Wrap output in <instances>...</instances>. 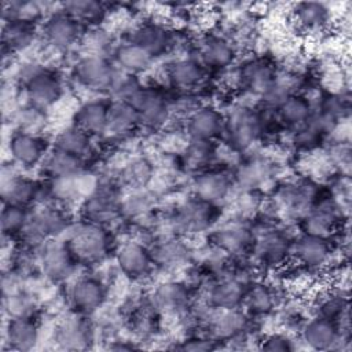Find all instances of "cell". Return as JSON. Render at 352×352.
<instances>
[{
  "label": "cell",
  "mask_w": 352,
  "mask_h": 352,
  "mask_svg": "<svg viewBox=\"0 0 352 352\" xmlns=\"http://www.w3.org/2000/svg\"><path fill=\"white\" fill-rule=\"evenodd\" d=\"M292 19L302 32L318 33L330 25L331 10L324 3H297L293 6Z\"/></svg>",
  "instance_id": "e575fe53"
},
{
  "label": "cell",
  "mask_w": 352,
  "mask_h": 352,
  "mask_svg": "<svg viewBox=\"0 0 352 352\" xmlns=\"http://www.w3.org/2000/svg\"><path fill=\"white\" fill-rule=\"evenodd\" d=\"M194 54L192 56L206 70H223L234 65L238 48L228 36L208 34L198 41Z\"/></svg>",
  "instance_id": "ac0fdd59"
},
{
  "label": "cell",
  "mask_w": 352,
  "mask_h": 352,
  "mask_svg": "<svg viewBox=\"0 0 352 352\" xmlns=\"http://www.w3.org/2000/svg\"><path fill=\"white\" fill-rule=\"evenodd\" d=\"M116 263L121 274L135 282L144 280L155 270L148 246L138 241L124 242L116 250Z\"/></svg>",
  "instance_id": "e0dca14e"
},
{
  "label": "cell",
  "mask_w": 352,
  "mask_h": 352,
  "mask_svg": "<svg viewBox=\"0 0 352 352\" xmlns=\"http://www.w3.org/2000/svg\"><path fill=\"white\" fill-rule=\"evenodd\" d=\"M38 33L37 22L33 21H6L1 28V52L3 59L28 50Z\"/></svg>",
  "instance_id": "f1b7e54d"
},
{
  "label": "cell",
  "mask_w": 352,
  "mask_h": 352,
  "mask_svg": "<svg viewBox=\"0 0 352 352\" xmlns=\"http://www.w3.org/2000/svg\"><path fill=\"white\" fill-rule=\"evenodd\" d=\"M170 102L162 89L144 85L131 104L138 111L140 126L154 131L162 128L170 120Z\"/></svg>",
  "instance_id": "4fadbf2b"
},
{
  "label": "cell",
  "mask_w": 352,
  "mask_h": 352,
  "mask_svg": "<svg viewBox=\"0 0 352 352\" xmlns=\"http://www.w3.org/2000/svg\"><path fill=\"white\" fill-rule=\"evenodd\" d=\"M236 82L250 94L261 96L270 89L278 74L272 63L261 56L245 59L235 70Z\"/></svg>",
  "instance_id": "44dd1931"
},
{
  "label": "cell",
  "mask_w": 352,
  "mask_h": 352,
  "mask_svg": "<svg viewBox=\"0 0 352 352\" xmlns=\"http://www.w3.org/2000/svg\"><path fill=\"white\" fill-rule=\"evenodd\" d=\"M138 126H140V124L136 109L128 102L120 99H110L107 128L104 136L124 139L135 132Z\"/></svg>",
  "instance_id": "836d02e7"
},
{
  "label": "cell",
  "mask_w": 352,
  "mask_h": 352,
  "mask_svg": "<svg viewBox=\"0 0 352 352\" xmlns=\"http://www.w3.org/2000/svg\"><path fill=\"white\" fill-rule=\"evenodd\" d=\"M111 54V60L120 72L135 76L147 72L154 62V58L148 52L128 40L114 47Z\"/></svg>",
  "instance_id": "d590c367"
},
{
  "label": "cell",
  "mask_w": 352,
  "mask_h": 352,
  "mask_svg": "<svg viewBox=\"0 0 352 352\" xmlns=\"http://www.w3.org/2000/svg\"><path fill=\"white\" fill-rule=\"evenodd\" d=\"M65 242L78 265H98L113 250L111 232L104 226L81 220L66 232Z\"/></svg>",
  "instance_id": "7a4b0ae2"
},
{
  "label": "cell",
  "mask_w": 352,
  "mask_h": 352,
  "mask_svg": "<svg viewBox=\"0 0 352 352\" xmlns=\"http://www.w3.org/2000/svg\"><path fill=\"white\" fill-rule=\"evenodd\" d=\"M40 32L50 48L65 52L81 41L84 26L60 7L45 16Z\"/></svg>",
  "instance_id": "9c48e42d"
},
{
  "label": "cell",
  "mask_w": 352,
  "mask_h": 352,
  "mask_svg": "<svg viewBox=\"0 0 352 352\" xmlns=\"http://www.w3.org/2000/svg\"><path fill=\"white\" fill-rule=\"evenodd\" d=\"M60 7L69 12L74 19H77L84 28H98V25L106 18L107 7L104 3L84 0V1H67L60 4Z\"/></svg>",
  "instance_id": "60d3db41"
},
{
  "label": "cell",
  "mask_w": 352,
  "mask_h": 352,
  "mask_svg": "<svg viewBox=\"0 0 352 352\" xmlns=\"http://www.w3.org/2000/svg\"><path fill=\"white\" fill-rule=\"evenodd\" d=\"M274 173V164L267 157L250 155L236 166L231 176L234 186L239 187L241 191H260L261 187L271 180Z\"/></svg>",
  "instance_id": "83f0119b"
},
{
  "label": "cell",
  "mask_w": 352,
  "mask_h": 352,
  "mask_svg": "<svg viewBox=\"0 0 352 352\" xmlns=\"http://www.w3.org/2000/svg\"><path fill=\"white\" fill-rule=\"evenodd\" d=\"M220 205L191 197L179 204L168 216V224L176 235H194L210 230L220 219Z\"/></svg>",
  "instance_id": "5b68a950"
},
{
  "label": "cell",
  "mask_w": 352,
  "mask_h": 352,
  "mask_svg": "<svg viewBox=\"0 0 352 352\" xmlns=\"http://www.w3.org/2000/svg\"><path fill=\"white\" fill-rule=\"evenodd\" d=\"M155 168L146 157H133L120 169L118 179L132 190L144 188L154 177Z\"/></svg>",
  "instance_id": "ab89813d"
},
{
  "label": "cell",
  "mask_w": 352,
  "mask_h": 352,
  "mask_svg": "<svg viewBox=\"0 0 352 352\" xmlns=\"http://www.w3.org/2000/svg\"><path fill=\"white\" fill-rule=\"evenodd\" d=\"M147 246L155 268L161 270H177L186 265L192 253L184 239L176 234L161 235Z\"/></svg>",
  "instance_id": "cb8c5ba5"
},
{
  "label": "cell",
  "mask_w": 352,
  "mask_h": 352,
  "mask_svg": "<svg viewBox=\"0 0 352 352\" xmlns=\"http://www.w3.org/2000/svg\"><path fill=\"white\" fill-rule=\"evenodd\" d=\"M107 290L100 278L82 275L73 279L66 287V301L73 312L92 315L106 301Z\"/></svg>",
  "instance_id": "8fae6325"
},
{
  "label": "cell",
  "mask_w": 352,
  "mask_h": 352,
  "mask_svg": "<svg viewBox=\"0 0 352 352\" xmlns=\"http://www.w3.org/2000/svg\"><path fill=\"white\" fill-rule=\"evenodd\" d=\"M275 111L280 124L296 128L308 121L314 111V104L305 95L293 92L275 107Z\"/></svg>",
  "instance_id": "74e56055"
},
{
  "label": "cell",
  "mask_w": 352,
  "mask_h": 352,
  "mask_svg": "<svg viewBox=\"0 0 352 352\" xmlns=\"http://www.w3.org/2000/svg\"><path fill=\"white\" fill-rule=\"evenodd\" d=\"M72 74L74 81L85 89L110 94L120 70L106 55L85 54L76 60Z\"/></svg>",
  "instance_id": "8992f818"
},
{
  "label": "cell",
  "mask_w": 352,
  "mask_h": 352,
  "mask_svg": "<svg viewBox=\"0 0 352 352\" xmlns=\"http://www.w3.org/2000/svg\"><path fill=\"white\" fill-rule=\"evenodd\" d=\"M3 309L8 318H19V316H29L33 318L36 311V301L32 294L23 290L10 292L8 294L4 293L3 298Z\"/></svg>",
  "instance_id": "f6af8a7d"
},
{
  "label": "cell",
  "mask_w": 352,
  "mask_h": 352,
  "mask_svg": "<svg viewBox=\"0 0 352 352\" xmlns=\"http://www.w3.org/2000/svg\"><path fill=\"white\" fill-rule=\"evenodd\" d=\"M16 82L26 99L25 103L47 111L63 95L62 76L38 60L25 62L16 73Z\"/></svg>",
  "instance_id": "6da1fadb"
},
{
  "label": "cell",
  "mask_w": 352,
  "mask_h": 352,
  "mask_svg": "<svg viewBox=\"0 0 352 352\" xmlns=\"http://www.w3.org/2000/svg\"><path fill=\"white\" fill-rule=\"evenodd\" d=\"M327 155L333 166L338 168L340 170H342V168H348L351 164V150L348 142L338 140L334 144L329 146Z\"/></svg>",
  "instance_id": "816d5d0a"
},
{
  "label": "cell",
  "mask_w": 352,
  "mask_h": 352,
  "mask_svg": "<svg viewBox=\"0 0 352 352\" xmlns=\"http://www.w3.org/2000/svg\"><path fill=\"white\" fill-rule=\"evenodd\" d=\"M11 162V161H10ZM15 166L11 162L10 170L3 166L1 172V199L3 204L21 205L26 208L37 206L41 197L43 182H37L29 176L21 175L15 170Z\"/></svg>",
  "instance_id": "5bb4252c"
},
{
  "label": "cell",
  "mask_w": 352,
  "mask_h": 352,
  "mask_svg": "<svg viewBox=\"0 0 352 352\" xmlns=\"http://www.w3.org/2000/svg\"><path fill=\"white\" fill-rule=\"evenodd\" d=\"M219 346V342L209 334H191L187 338L179 341V345L175 348L182 351H212L217 349Z\"/></svg>",
  "instance_id": "f907efd6"
},
{
  "label": "cell",
  "mask_w": 352,
  "mask_h": 352,
  "mask_svg": "<svg viewBox=\"0 0 352 352\" xmlns=\"http://www.w3.org/2000/svg\"><path fill=\"white\" fill-rule=\"evenodd\" d=\"M324 135L308 120L307 122L293 128L292 143L301 151H314L323 143Z\"/></svg>",
  "instance_id": "7dc6e473"
},
{
  "label": "cell",
  "mask_w": 352,
  "mask_h": 352,
  "mask_svg": "<svg viewBox=\"0 0 352 352\" xmlns=\"http://www.w3.org/2000/svg\"><path fill=\"white\" fill-rule=\"evenodd\" d=\"M258 348L264 351H294L296 342L289 333H271L261 338Z\"/></svg>",
  "instance_id": "681fc988"
},
{
  "label": "cell",
  "mask_w": 352,
  "mask_h": 352,
  "mask_svg": "<svg viewBox=\"0 0 352 352\" xmlns=\"http://www.w3.org/2000/svg\"><path fill=\"white\" fill-rule=\"evenodd\" d=\"M331 254L333 248L329 238L301 232L293 241L292 258L307 271H318L327 267Z\"/></svg>",
  "instance_id": "d6986e66"
},
{
  "label": "cell",
  "mask_w": 352,
  "mask_h": 352,
  "mask_svg": "<svg viewBox=\"0 0 352 352\" xmlns=\"http://www.w3.org/2000/svg\"><path fill=\"white\" fill-rule=\"evenodd\" d=\"M120 192L113 182H98L81 205V217L85 221L109 227L121 217Z\"/></svg>",
  "instance_id": "ba28073f"
},
{
  "label": "cell",
  "mask_w": 352,
  "mask_h": 352,
  "mask_svg": "<svg viewBox=\"0 0 352 352\" xmlns=\"http://www.w3.org/2000/svg\"><path fill=\"white\" fill-rule=\"evenodd\" d=\"M264 136L258 107L236 104L224 116L221 139L235 153L249 151Z\"/></svg>",
  "instance_id": "277c9868"
},
{
  "label": "cell",
  "mask_w": 352,
  "mask_h": 352,
  "mask_svg": "<svg viewBox=\"0 0 352 352\" xmlns=\"http://www.w3.org/2000/svg\"><path fill=\"white\" fill-rule=\"evenodd\" d=\"M261 194L257 190H249V191H241V194L236 198V210L239 216L249 217L254 214L258 208L261 206Z\"/></svg>",
  "instance_id": "c3c4849f"
},
{
  "label": "cell",
  "mask_w": 352,
  "mask_h": 352,
  "mask_svg": "<svg viewBox=\"0 0 352 352\" xmlns=\"http://www.w3.org/2000/svg\"><path fill=\"white\" fill-rule=\"evenodd\" d=\"M45 113L47 111L28 103H25L23 106H19L14 113V121L16 124V129L32 132V133H40L47 122Z\"/></svg>",
  "instance_id": "bcb514c9"
},
{
  "label": "cell",
  "mask_w": 352,
  "mask_h": 352,
  "mask_svg": "<svg viewBox=\"0 0 352 352\" xmlns=\"http://www.w3.org/2000/svg\"><path fill=\"white\" fill-rule=\"evenodd\" d=\"M50 150L48 140L41 133L15 129L8 139L10 161L22 169L41 165Z\"/></svg>",
  "instance_id": "7c38bea8"
},
{
  "label": "cell",
  "mask_w": 352,
  "mask_h": 352,
  "mask_svg": "<svg viewBox=\"0 0 352 352\" xmlns=\"http://www.w3.org/2000/svg\"><path fill=\"white\" fill-rule=\"evenodd\" d=\"M95 338V329L87 315L73 312L63 318L55 329V341L63 349L89 348Z\"/></svg>",
  "instance_id": "603a6c76"
},
{
  "label": "cell",
  "mask_w": 352,
  "mask_h": 352,
  "mask_svg": "<svg viewBox=\"0 0 352 352\" xmlns=\"http://www.w3.org/2000/svg\"><path fill=\"white\" fill-rule=\"evenodd\" d=\"M248 286L231 274L214 278L206 290V302L214 308H239Z\"/></svg>",
  "instance_id": "4dcf8cb0"
},
{
  "label": "cell",
  "mask_w": 352,
  "mask_h": 352,
  "mask_svg": "<svg viewBox=\"0 0 352 352\" xmlns=\"http://www.w3.org/2000/svg\"><path fill=\"white\" fill-rule=\"evenodd\" d=\"M278 305V293L272 285L253 280L245 290L242 307L248 315L263 316L271 314Z\"/></svg>",
  "instance_id": "8d00e7d4"
},
{
  "label": "cell",
  "mask_w": 352,
  "mask_h": 352,
  "mask_svg": "<svg viewBox=\"0 0 352 352\" xmlns=\"http://www.w3.org/2000/svg\"><path fill=\"white\" fill-rule=\"evenodd\" d=\"M132 41L148 52L154 59L168 54L176 47L175 33L160 22L146 21L136 25L128 37Z\"/></svg>",
  "instance_id": "7402d4cb"
},
{
  "label": "cell",
  "mask_w": 352,
  "mask_h": 352,
  "mask_svg": "<svg viewBox=\"0 0 352 352\" xmlns=\"http://www.w3.org/2000/svg\"><path fill=\"white\" fill-rule=\"evenodd\" d=\"M69 212L59 204L33 206L29 220L18 239L26 249L36 250L44 242L55 239L72 227Z\"/></svg>",
  "instance_id": "3957f363"
},
{
  "label": "cell",
  "mask_w": 352,
  "mask_h": 352,
  "mask_svg": "<svg viewBox=\"0 0 352 352\" xmlns=\"http://www.w3.org/2000/svg\"><path fill=\"white\" fill-rule=\"evenodd\" d=\"M6 349L10 351H30L40 340V330L36 319L29 316L8 318L4 329Z\"/></svg>",
  "instance_id": "1f68e13d"
},
{
  "label": "cell",
  "mask_w": 352,
  "mask_h": 352,
  "mask_svg": "<svg viewBox=\"0 0 352 352\" xmlns=\"http://www.w3.org/2000/svg\"><path fill=\"white\" fill-rule=\"evenodd\" d=\"M234 187L232 176L219 169L198 172L191 183L192 195L206 202L220 205L227 199Z\"/></svg>",
  "instance_id": "4316f807"
},
{
  "label": "cell",
  "mask_w": 352,
  "mask_h": 352,
  "mask_svg": "<svg viewBox=\"0 0 352 352\" xmlns=\"http://www.w3.org/2000/svg\"><path fill=\"white\" fill-rule=\"evenodd\" d=\"M214 155H216V148L213 142L190 139L182 154V164L187 169L202 172L210 168V164L213 162Z\"/></svg>",
  "instance_id": "b9f144b4"
},
{
  "label": "cell",
  "mask_w": 352,
  "mask_h": 352,
  "mask_svg": "<svg viewBox=\"0 0 352 352\" xmlns=\"http://www.w3.org/2000/svg\"><path fill=\"white\" fill-rule=\"evenodd\" d=\"M155 309L172 316L188 315L192 307V287L183 280H164L148 296Z\"/></svg>",
  "instance_id": "2e32d148"
},
{
  "label": "cell",
  "mask_w": 352,
  "mask_h": 352,
  "mask_svg": "<svg viewBox=\"0 0 352 352\" xmlns=\"http://www.w3.org/2000/svg\"><path fill=\"white\" fill-rule=\"evenodd\" d=\"M208 70L192 55L173 59L165 67L168 84L179 92H192L201 87Z\"/></svg>",
  "instance_id": "484cf974"
},
{
  "label": "cell",
  "mask_w": 352,
  "mask_h": 352,
  "mask_svg": "<svg viewBox=\"0 0 352 352\" xmlns=\"http://www.w3.org/2000/svg\"><path fill=\"white\" fill-rule=\"evenodd\" d=\"M32 208L12 205V204H3L1 210V231L4 238H18L25 228Z\"/></svg>",
  "instance_id": "ee69618b"
},
{
  "label": "cell",
  "mask_w": 352,
  "mask_h": 352,
  "mask_svg": "<svg viewBox=\"0 0 352 352\" xmlns=\"http://www.w3.org/2000/svg\"><path fill=\"white\" fill-rule=\"evenodd\" d=\"M52 147L87 161L94 153V138L80 129L77 125L72 124L58 132Z\"/></svg>",
  "instance_id": "f35d334b"
},
{
  "label": "cell",
  "mask_w": 352,
  "mask_h": 352,
  "mask_svg": "<svg viewBox=\"0 0 352 352\" xmlns=\"http://www.w3.org/2000/svg\"><path fill=\"white\" fill-rule=\"evenodd\" d=\"M138 345H135L132 341H126V340H116L111 341V344L109 345V349H114V351H131V349H136Z\"/></svg>",
  "instance_id": "f5cc1de1"
},
{
  "label": "cell",
  "mask_w": 352,
  "mask_h": 352,
  "mask_svg": "<svg viewBox=\"0 0 352 352\" xmlns=\"http://www.w3.org/2000/svg\"><path fill=\"white\" fill-rule=\"evenodd\" d=\"M110 99H88L82 102L73 114V124L91 135L102 138L106 135Z\"/></svg>",
  "instance_id": "f546056e"
},
{
  "label": "cell",
  "mask_w": 352,
  "mask_h": 352,
  "mask_svg": "<svg viewBox=\"0 0 352 352\" xmlns=\"http://www.w3.org/2000/svg\"><path fill=\"white\" fill-rule=\"evenodd\" d=\"M260 232H254V242L252 246V254L257 264L278 268L287 263L292 257L293 238L283 228L275 224L261 226L258 228Z\"/></svg>",
  "instance_id": "52a82bcc"
},
{
  "label": "cell",
  "mask_w": 352,
  "mask_h": 352,
  "mask_svg": "<svg viewBox=\"0 0 352 352\" xmlns=\"http://www.w3.org/2000/svg\"><path fill=\"white\" fill-rule=\"evenodd\" d=\"M210 246L230 257H242L252 252L254 232L250 224L243 220H230L210 234Z\"/></svg>",
  "instance_id": "9a60e30c"
},
{
  "label": "cell",
  "mask_w": 352,
  "mask_h": 352,
  "mask_svg": "<svg viewBox=\"0 0 352 352\" xmlns=\"http://www.w3.org/2000/svg\"><path fill=\"white\" fill-rule=\"evenodd\" d=\"M37 265L41 272L52 282H65L70 279L78 267L65 241L50 239L36 249Z\"/></svg>",
  "instance_id": "30bf717a"
},
{
  "label": "cell",
  "mask_w": 352,
  "mask_h": 352,
  "mask_svg": "<svg viewBox=\"0 0 352 352\" xmlns=\"http://www.w3.org/2000/svg\"><path fill=\"white\" fill-rule=\"evenodd\" d=\"M153 206H154L153 197L143 188H136L129 195L121 198L120 201L121 217H125L133 221H140L142 217H146L151 212Z\"/></svg>",
  "instance_id": "7bdbcfd3"
},
{
  "label": "cell",
  "mask_w": 352,
  "mask_h": 352,
  "mask_svg": "<svg viewBox=\"0 0 352 352\" xmlns=\"http://www.w3.org/2000/svg\"><path fill=\"white\" fill-rule=\"evenodd\" d=\"M224 114L212 104H199L186 117V132L190 139L214 142L221 136Z\"/></svg>",
  "instance_id": "d4e9b609"
},
{
  "label": "cell",
  "mask_w": 352,
  "mask_h": 352,
  "mask_svg": "<svg viewBox=\"0 0 352 352\" xmlns=\"http://www.w3.org/2000/svg\"><path fill=\"white\" fill-rule=\"evenodd\" d=\"M41 168L47 180H69L84 173L85 161L63 150L52 147L45 155Z\"/></svg>",
  "instance_id": "d6a6232c"
},
{
  "label": "cell",
  "mask_w": 352,
  "mask_h": 352,
  "mask_svg": "<svg viewBox=\"0 0 352 352\" xmlns=\"http://www.w3.org/2000/svg\"><path fill=\"white\" fill-rule=\"evenodd\" d=\"M298 336L301 342L308 348L327 351L338 348L344 338V331L336 320L315 315L314 318L304 320L298 330Z\"/></svg>",
  "instance_id": "ffe728a7"
}]
</instances>
